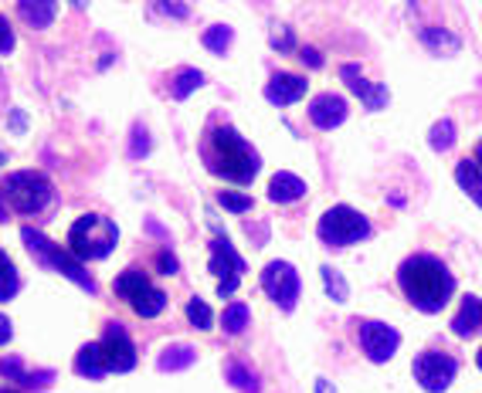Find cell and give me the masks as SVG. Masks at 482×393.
Wrapping results in <instances>:
<instances>
[{
	"label": "cell",
	"instance_id": "4",
	"mask_svg": "<svg viewBox=\"0 0 482 393\" xmlns=\"http://www.w3.org/2000/svg\"><path fill=\"white\" fill-rule=\"evenodd\" d=\"M20 241L28 244V251L38 258V264H48V268L61 271L65 279L75 281L78 288H85V292H96V279L85 271V264L78 262L72 251H61L59 244H51L41 231H35V227H20Z\"/></svg>",
	"mask_w": 482,
	"mask_h": 393
},
{
	"label": "cell",
	"instance_id": "45",
	"mask_svg": "<svg viewBox=\"0 0 482 393\" xmlns=\"http://www.w3.org/2000/svg\"><path fill=\"white\" fill-rule=\"evenodd\" d=\"M476 363H479V370H482V350H479V356H476Z\"/></svg>",
	"mask_w": 482,
	"mask_h": 393
},
{
	"label": "cell",
	"instance_id": "1",
	"mask_svg": "<svg viewBox=\"0 0 482 393\" xmlns=\"http://www.w3.org/2000/svg\"><path fill=\"white\" fill-rule=\"evenodd\" d=\"M398 281L405 299L418 309V312H442L448 299L455 295V279L435 255H411L401 268H398Z\"/></svg>",
	"mask_w": 482,
	"mask_h": 393
},
{
	"label": "cell",
	"instance_id": "22",
	"mask_svg": "<svg viewBox=\"0 0 482 393\" xmlns=\"http://www.w3.org/2000/svg\"><path fill=\"white\" fill-rule=\"evenodd\" d=\"M249 305L245 302H232L228 309H225V316H221V329L228 333V336H238V333H245L249 329Z\"/></svg>",
	"mask_w": 482,
	"mask_h": 393
},
{
	"label": "cell",
	"instance_id": "24",
	"mask_svg": "<svg viewBox=\"0 0 482 393\" xmlns=\"http://www.w3.org/2000/svg\"><path fill=\"white\" fill-rule=\"evenodd\" d=\"M204 48L211 51V55H225L228 48H232V41H234V31L228 28V24H214V28H208L204 31Z\"/></svg>",
	"mask_w": 482,
	"mask_h": 393
},
{
	"label": "cell",
	"instance_id": "7",
	"mask_svg": "<svg viewBox=\"0 0 482 393\" xmlns=\"http://www.w3.org/2000/svg\"><path fill=\"white\" fill-rule=\"evenodd\" d=\"M116 295L122 302H130L136 309V316H143V318H156L163 309H167V295L156 288L154 281L146 279L139 268H130V271H122L116 279Z\"/></svg>",
	"mask_w": 482,
	"mask_h": 393
},
{
	"label": "cell",
	"instance_id": "19",
	"mask_svg": "<svg viewBox=\"0 0 482 393\" xmlns=\"http://www.w3.org/2000/svg\"><path fill=\"white\" fill-rule=\"evenodd\" d=\"M194 359H197L194 346L174 342V346H167L163 353L156 356V370H160V373H177V370H187V366H194Z\"/></svg>",
	"mask_w": 482,
	"mask_h": 393
},
{
	"label": "cell",
	"instance_id": "12",
	"mask_svg": "<svg viewBox=\"0 0 482 393\" xmlns=\"http://www.w3.org/2000/svg\"><path fill=\"white\" fill-rule=\"evenodd\" d=\"M360 346L370 363H387L401 346V333L391 329L387 322H364L360 326Z\"/></svg>",
	"mask_w": 482,
	"mask_h": 393
},
{
	"label": "cell",
	"instance_id": "17",
	"mask_svg": "<svg viewBox=\"0 0 482 393\" xmlns=\"http://www.w3.org/2000/svg\"><path fill=\"white\" fill-rule=\"evenodd\" d=\"M306 197V184L296 177V173H275L269 180V200L272 204H292Z\"/></svg>",
	"mask_w": 482,
	"mask_h": 393
},
{
	"label": "cell",
	"instance_id": "5",
	"mask_svg": "<svg viewBox=\"0 0 482 393\" xmlns=\"http://www.w3.org/2000/svg\"><path fill=\"white\" fill-rule=\"evenodd\" d=\"M4 197L20 214H38V210H44V207L51 204L55 190L48 184V177L38 173V169H18V173H11L4 180Z\"/></svg>",
	"mask_w": 482,
	"mask_h": 393
},
{
	"label": "cell",
	"instance_id": "23",
	"mask_svg": "<svg viewBox=\"0 0 482 393\" xmlns=\"http://www.w3.org/2000/svg\"><path fill=\"white\" fill-rule=\"evenodd\" d=\"M18 288H20L18 268L7 258V251H0V302H11L18 295Z\"/></svg>",
	"mask_w": 482,
	"mask_h": 393
},
{
	"label": "cell",
	"instance_id": "2",
	"mask_svg": "<svg viewBox=\"0 0 482 393\" xmlns=\"http://www.w3.org/2000/svg\"><path fill=\"white\" fill-rule=\"evenodd\" d=\"M204 163L214 177L238 184V187H249L251 180L258 177V153L251 150L249 143L232 130V126H217L208 132V143H204Z\"/></svg>",
	"mask_w": 482,
	"mask_h": 393
},
{
	"label": "cell",
	"instance_id": "36",
	"mask_svg": "<svg viewBox=\"0 0 482 393\" xmlns=\"http://www.w3.org/2000/svg\"><path fill=\"white\" fill-rule=\"evenodd\" d=\"M0 373L7 376V380H20V376H24V366H20V359L7 356V359H0Z\"/></svg>",
	"mask_w": 482,
	"mask_h": 393
},
{
	"label": "cell",
	"instance_id": "46",
	"mask_svg": "<svg viewBox=\"0 0 482 393\" xmlns=\"http://www.w3.org/2000/svg\"><path fill=\"white\" fill-rule=\"evenodd\" d=\"M0 393H20V390H0Z\"/></svg>",
	"mask_w": 482,
	"mask_h": 393
},
{
	"label": "cell",
	"instance_id": "26",
	"mask_svg": "<svg viewBox=\"0 0 482 393\" xmlns=\"http://www.w3.org/2000/svg\"><path fill=\"white\" fill-rule=\"evenodd\" d=\"M204 85V75L197 72V68H180L174 75V82H170V92H174V98H187L191 92H197Z\"/></svg>",
	"mask_w": 482,
	"mask_h": 393
},
{
	"label": "cell",
	"instance_id": "11",
	"mask_svg": "<svg viewBox=\"0 0 482 393\" xmlns=\"http://www.w3.org/2000/svg\"><path fill=\"white\" fill-rule=\"evenodd\" d=\"M459 373V363L448 353H422L415 359V380L422 383V390L442 393L452 387V380Z\"/></svg>",
	"mask_w": 482,
	"mask_h": 393
},
{
	"label": "cell",
	"instance_id": "42",
	"mask_svg": "<svg viewBox=\"0 0 482 393\" xmlns=\"http://www.w3.org/2000/svg\"><path fill=\"white\" fill-rule=\"evenodd\" d=\"M472 163H476V167H479V173H482V143L476 146V156H472Z\"/></svg>",
	"mask_w": 482,
	"mask_h": 393
},
{
	"label": "cell",
	"instance_id": "20",
	"mask_svg": "<svg viewBox=\"0 0 482 393\" xmlns=\"http://www.w3.org/2000/svg\"><path fill=\"white\" fill-rule=\"evenodd\" d=\"M75 373L85 380H102L106 366H102V353H99V342H85L75 356Z\"/></svg>",
	"mask_w": 482,
	"mask_h": 393
},
{
	"label": "cell",
	"instance_id": "33",
	"mask_svg": "<svg viewBox=\"0 0 482 393\" xmlns=\"http://www.w3.org/2000/svg\"><path fill=\"white\" fill-rule=\"evenodd\" d=\"M160 7L170 14V18L177 20H184V18H191V11H194V0H160Z\"/></svg>",
	"mask_w": 482,
	"mask_h": 393
},
{
	"label": "cell",
	"instance_id": "14",
	"mask_svg": "<svg viewBox=\"0 0 482 393\" xmlns=\"http://www.w3.org/2000/svg\"><path fill=\"white\" fill-rule=\"evenodd\" d=\"M340 78L347 82V89H350V92H353V95H357L360 102H364V106H367V109H370V113H377V109H384V106H387V98H391V95H387L384 85H374V82H367V78L360 75V65H353V61H350V65H344V68H340Z\"/></svg>",
	"mask_w": 482,
	"mask_h": 393
},
{
	"label": "cell",
	"instance_id": "27",
	"mask_svg": "<svg viewBox=\"0 0 482 393\" xmlns=\"http://www.w3.org/2000/svg\"><path fill=\"white\" fill-rule=\"evenodd\" d=\"M228 380H232L234 390H241V393H258V390H262L258 376L251 373L245 363H228Z\"/></svg>",
	"mask_w": 482,
	"mask_h": 393
},
{
	"label": "cell",
	"instance_id": "28",
	"mask_svg": "<svg viewBox=\"0 0 482 393\" xmlns=\"http://www.w3.org/2000/svg\"><path fill=\"white\" fill-rule=\"evenodd\" d=\"M320 271H323V285H327V295H329V299H333V302H347V299H350L347 279H344V275H340V271H336L333 264H323Z\"/></svg>",
	"mask_w": 482,
	"mask_h": 393
},
{
	"label": "cell",
	"instance_id": "40",
	"mask_svg": "<svg viewBox=\"0 0 482 393\" xmlns=\"http://www.w3.org/2000/svg\"><path fill=\"white\" fill-rule=\"evenodd\" d=\"M11 336H14V329H11V318L0 316V346H4V342H11Z\"/></svg>",
	"mask_w": 482,
	"mask_h": 393
},
{
	"label": "cell",
	"instance_id": "39",
	"mask_svg": "<svg viewBox=\"0 0 482 393\" xmlns=\"http://www.w3.org/2000/svg\"><path fill=\"white\" fill-rule=\"evenodd\" d=\"M299 58L306 61L309 68H323V55H320L316 48H303V51H299Z\"/></svg>",
	"mask_w": 482,
	"mask_h": 393
},
{
	"label": "cell",
	"instance_id": "16",
	"mask_svg": "<svg viewBox=\"0 0 482 393\" xmlns=\"http://www.w3.org/2000/svg\"><path fill=\"white\" fill-rule=\"evenodd\" d=\"M18 14L28 28H48L59 18V0H18Z\"/></svg>",
	"mask_w": 482,
	"mask_h": 393
},
{
	"label": "cell",
	"instance_id": "34",
	"mask_svg": "<svg viewBox=\"0 0 482 393\" xmlns=\"http://www.w3.org/2000/svg\"><path fill=\"white\" fill-rule=\"evenodd\" d=\"M11 51H14V28L0 14V55H11Z\"/></svg>",
	"mask_w": 482,
	"mask_h": 393
},
{
	"label": "cell",
	"instance_id": "37",
	"mask_svg": "<svg viewBox=\"0 0 482 393\" xmlns=\"http://www.w3.org/2000/svg\"><path fill=\"white\" fill-rule=\"evenodd\" d=\"M51 380H55V373L48 370V373H24L18 383H20V387H48Z\"/></svg>",
	"mask_w": 482,
	"mask_h": 393
},
{
	"label": "cell",
	"instance_id": "13",
	"mask_svg": "<svg viewBox=\"0 0 482 393\" xmlns=\"http://www.w3.org/2000/svg\"><path fill=\"white\" fill-rule=\"evenodd\" d=\"M347 113L350 109H347V98H344V95L323 92L309 102V122H312L316 130H336V126H344Z\"/></svg>",
	"mask_w": 482,
	"mask_h": 393
},
{
	"label": "cell",
	"instance_id": "9",
	"mask_svg": "<svg viewBox=\"0 0 482 393\" xmlns=\"http://www.w3.org/2000/svg\"><path fill=\"white\" fill-rule=\"evenodd\" d=\"M262 288L282 312H292L299 302V275L289 262H269L262 271Z\"/></svg>",
	"mask_w": 482,
	"mask_h": 393
},
{
	"label": "cell",
	"instance_id": "41",
	"mask_svg": "<svg viewBox=\"0 0 482 393\" xmlns=\"http://www.w3.org/2000/svg\"><path fill=\"white\" fill-rule=\"evenodd\" d=\"M24 126H28V119L20 113H11V130H24Z\"/></svg>",
	"mask_w": 482,
	"mask_h": 393
},
{
	"label": "cell",
	"instance_id": "38",
	"mask_svg": "<svg viewBox=\"0 0 482 393\" xmlns=\"http://www.w3.org/2000/svg\"><path fill=\"white\" fill-rule=\"evenodd\" d=\"M156 268H160L163 275H177V271H180V264H177V258L170 251H160V255H156Z\"/></svg>",
	"mask_w": 482,
	"mask_h": 393
},
{
	"label": "cell",
	"instance_id": "21",
	"mask_svg": "<svg viewBox=\"0 0 482 393\" xmlns=\"http://www.w3.org/2000/svg\"><path fill=\"white\" fill-rule=\"evenodd\" d=\"M455 180H459V187L469 193V200H476V204L482 207V173L472 160H462V163L455 167Z\"/></svg>",
	"mask_w": 482,
	"mask_h": 393
},
{
	"label": "cell",
	"instance_id": "15",
	"mask_svg": "<svg viewBox=\"0 0 482 393\" xmlns=\"http://www.w3.org/2000/svg\"><path fill=\"white\" fill-rule=\"evenodd\" d=\"M309 82L303 75H289V72H279V75L269 78V85H265V98H269L272 106H292V102H299L303 95H306Z\"/></svg>",
	"mask_w": 482,
	"mask_h": 393
},
{
	"label": "cell",
	"instance_id": "32",
	"mask_svg": "<svg viewBox=\"0 0 482 393\" xmlns=\"http://www.w3.org/2000/svg\"><path fill=\"white\" fill-rule=\"evenodd\" d=\"M217 204L225 207V210H232V214H245V210H251V197L249 193H234V190H221Z\"/></svg>",
	"mask_w": 482,
	"mask_h": 393
},
{
	"label": "cell",
	"instance_id": "30",
	"mask_svg": "<svg viewBox=\"0 0 482 393\" xmlns=\"http://www.w3.org/2000/svg\"><path fill=\"white\" fill-rule=\"evenodd\" d=\"M187 318H191L194 329H211V326H214V312H211V305H208L204 299L187 302Z\"/></svg>",
	"mask_w": 482,
	"mask_h": 393
},
{
	"label": "cell",
	"instance_id": "6",
	"mask_svg": "<svg viewBox=\"0 0 482 393\" xmlns=\"http://www.w3.org/2000/svg\"><path fill=\"white\" fill-rule=\"evenodd\" d=\"M364 238H370V221L353 207H329L320 217V241L329 248H347V244H357Z\"/></svg>",
	"mask_w": 482,
	"mask_h": 393
},
{
	"label": "cell",
	"instance_id": "18",
	"mask_svg": "<svg viewBox=\"0 0 482 393\" xmlns=\"http://www.w3.org/2000/svg\"><path fill=\"white\" fill-rule=\"evenodd\" d=\"M479 329H482V299L465 295L459 316L452 318V333L465 339V336H472V333H479Z\"/></svg>",
	"mask_w": 482,
	"mask_h": 393
},
{
	"label": "cell",
	"instance_id": "8",
	"mask_svg": "<svg viewBox=\"0 0 482 393\" xmlns=\"http://www.w3.org/2000/svg\"><path fill=\"white\" fill-rule=\"evenodd\" d=\"M211 271L217 275V295L221 299L238 292V281L245 275V258L234 251L225 234H217L211 241Z\"/></svg>",
	"mask_w": 482,
	"mask_h": 393
},
{
	"label": "cell",
	"instance_id": "31",
	"mask_svg": "<svg viewBox=\"0 0 482 393\" xmlns=\"http://www.w3.org/2000/svg\"><path fill=\"white\" fill-rule=\"evenodd\" d=\"M150 150H154L150 132H146V126H143V122H136L133 136H130V156H133V160H146V156H150Z\"/></svg>",
	"mask_w": 482,
	"mask_h": 393
},
{
	"label": "cell",
	"instance_id": "10",
	"mask_svg": "<svg viewBox=\"0 0 482 393\" xmlns=\"http://www.w3.org/2000/svg\"><path fill=\"white\" fill-rule=\"evenodd\" d=\"M99 353H102L106 373H130L136 366L133 339L122 329V322H109V326H106V336L99 342Z\"/></svg>",
	"mask_w": 482,
	"mask_h": 393
},
{
	"label": "cell",
	"instance_id": "43",
	"mask_svg": "<svg viewBox=\"0 0 482 393\" xmlns=\"http://www.w3.org/2000/svg\"><path fill=\"white\" fill-rule=\"evenodd\" d=\"M316 393H333V390H329L327 380H320V383H316Z\"/></svg>",
	"mask_w": 482,
	"mask_h": 393
},
{
	"label": "cell",
	"instance_id": "35",
	"mask_svg": "<svg viewBox=\"0 0 482 393\" xmlns=\"http://www.w3.org/2000/svg\"><path fill=\"white\" fill-rule=\"evenodd\" d=\"M272 48H279V51H292L296 48V38H292L289 28H275L272 31Z\"/></svg>",
	"mask_w": 482,
	"mask_h": 393
},
{
	"label": "cell",
	"instance_id": "25",
	"mask_svg": "<svg viewBox=\"0 0 482 393\" xmlns=\"http://www.w3.org/2000/svg\"><path fill=\"white\" fill-rule=\"evenodd\" d=\"M428 146L435 153H448L455 146V122L452 119H442V122H435L431 132H428Z\"/></svg>",
	"mask_w": 482,
	"mask_h": 393
},
{
	"label": "cell",
	"instance_id": "29",
	"mask_svg": "<svg viewBox=\"0 0 482 393\" xmlns=\"http://www.w3.org/2000/svg\"><path fill=\"white\" fill-rule=\"evenodd\" d=\"M422 41L431 51H439V55H442V51H459V38L448 35V31H439V28H424Z\"/></svg>",
	"mask_w": 482,
	"mask_h": 393
},
{
	"label": "cell",
	"instance_id": "44",
	"mask_svg": "<svg viewBox=\"0 0 482 393\" xmlns=\"http://www.w3.org/2000/svg\"><path fill=\"white\" fill-rule=\"evenodd\" d=\"M85 4H89V0H72V7H85Z\"/></svg>",
	"mask_w": 482,
	"mask_h": 393
},
{
	"label": "cell",
	"instance_id": "3",
	"mask_svg": "<svg viewBox=\"0 0 482 393\" xmlns=\"http://www.w3.org/2000/svg\"><path fill=\"white\" fill-rule=\"evenodd\" d=\"M116 241L119 227L109 217H102V214H85L68 231V251L75 255L78 262H102V258H109Z\"/></svg>",
	"mask_w": 482,
	"mask_h": 393
}]
</instances>
